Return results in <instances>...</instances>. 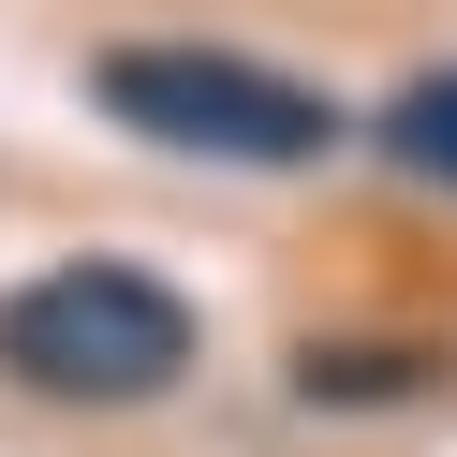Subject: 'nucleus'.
<instances>
[{"label":"nucleus","instance_id":"obj_1","mask_svg":"<svg viewBox=\"0 0 457 457\" xmlns=\"http://www.w3.org/2000/svg\"><path fill=\"white\" fill-rule=\"evenodd\" d=\"M0 369L30 398H89V413H133L192 369V295L148 266H45L0 295Z\"/></svg>","mask_w":457,"mask_h":457},{"label":"nucleus","instance_id":"obj_2","mask_svg":"<svg viewBox=\"0 0 457 457\" xmlns=\"http://www.w3.org/2000/svg\"><path fill=\"white\" fill-rule=\"evenodd\" d=\"M104 104H119L148 148H192V162H325L339 119L266 60H221V45H119L104 60Z\"/></svg>","mask_w":457,"mask_h":457},{"label":"nucleus","instance_id":"obj_3","mask_svg":"<svg viewBox=\"0 0 457 457\" xmlns=\"http://www.w3.org/2000/svg\"><path fill=\"white\" fill-rule=\"evenodd\" d=\"M384 162H398V178H443V192H457V74H413V89L384 104Z\"/></svg>","mask_w":457,"mask_h":457}]
</instances>
